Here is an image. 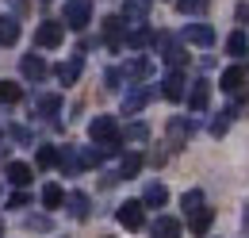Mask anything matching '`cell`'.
I'll use <instances>...</instances> for the list:
<instances>
[{"label":"cell","mask_w":249,"mask_h":238,"mask_svg":"<svg viewBox=\"0 0 249 238\" xmlns=\"http://www.w3.org/2000/svg\"><path fill=\"white\" fill-rule=\"evenodd\" d=\"M23 100V89L12 85V81H0V104H19Z\"/></svg>","instance_id":"obj_32"},{"label":"cell","mask_w":249,"mask_h":238,"mask_svg":"<svg viewBox=\"0 0 249 238\" xmlns=\"http://www.w3.org/2000/svg\"><path fill=\"white\" fill-rule=\"evenodd\" d=\"M150 27H134L130 35H126V46H134V50H142V46H150Z\"/></svg>","instance_id":"obj_33"},{"label":"cell","mask_w":249,"mask_h":238,"mask_svg":"<svg viewBox=\"0 0 249 238\" xmlns=\"http://www.w3.org/2000/svg\"><path fill=\"white\" fill-rule=\"evenodd\" d=\"M27 231H35V235H50V231H54V219H50V215H27Z\"/></svg>","instance_id":"obj_31"},{"label":"cell","mask_w":249,"mask_h":238,"mask_svg":"<svg viewBox=\"0 0 249 238\" xmlns=\"http://www.w3.org/2000/svg\"><path fill=\"white\" fill-rule=\"evenodd\" d=\"M154 100V89H146V85H138V89H130L123 96V116H134V112H142L146 104Z\"/></svg>","instance_id":"obj_8"},{"label":"cell","mask_w":249,"mask_h":238,"mask_svg":"<svg viewBox=\"0 0 249 238\" xmlns=\"http://www.w3.org/2000/svg\"><path fill=\"white\" fill-rule=\"evenodd\" d=\"M180 223L173 219V215H157L154 223H150V238H180Z\"/></svg>","instance_id":"obj_12"},{"label":"cell","mask_w":249,"mask_h":238,"mask_svg":"<svg viewBox=\"0 0 249 238\" xmlns=\"http://www.w3.org/2000/svg\"><path fill=\"white\" fill-rule=\"evenodd\" d=\"M180 204H184V211H188V215H192V211H199V208H203V192H199V188H188Z\"/></svg>","instance_id":"obj_34"},{"label":"cell","mask_w":249,"mask_h":238,"mask_svg":"<svg viewBox=\"0 0 249 238\" xmlns=\"http://www.w3.org/2000/svg\"><path fill=\"white\" fill-rule=\"evenodd\" d=\"M165 200H169V188H165V184H146V192H142V204H146V208H165Z\"/></svg>","instance_id":"obj_23"},{"label":"cell","mask_w":249,"mask_h":238,"mask_svg":"<svg viewBox=\"0 0 249 238\" xmlns=\"http://www.w3.org/2000/svg\"><path fill=\"white\" fill-rule=\"evenodd\" d=\"M42 204H46V208H62L65 204V188L62 184H42Z\"/></svg>","instance_id":"obj_28"},{"label":"cell","mask_w":249,"mask_h":238,"mask_svg":"<svg viewBox=\"0 0 249 238\" xmlns=\"http://www.w3.org/2000/svg\"><path fill=\"white\" fill-rule=\"evenodd\" d=\"M12 139H19V142H31V135H27L23 127H12Z\"/></svg>","instance_id":"obj_39"},{"label":"cell","mask_w":249,"mask_h":238,"mask_svg":"<svg viewBox=\"0 0 249 238\" xmlns=\"http://www.w3.org/2000/svg\"><path fill=\"white\" fill-rule=\"evenodd\" d=\"M16 42H19V20L0 16V46H16Z\"/></svg>","instance_id":"obj_20"},{"label":"cell","mask_w":249,"mask_h":238,"mask_svg":"<svg viewBox=\"0 0 249 238\" xmlns=\"http://www.w3.org/2000/svg\"><path fill=\"white\" fill-rule=\"evenodd\" d=\"M62 23L73 27V31H85L89 23H92V0H65Z\"/></svg>","instance_id":"obj_1"},{"label":"cell","mask_w":249,"mask_h":238,"mask_svg":"<svg viewBox=\"0 0 249 238\" xmlns=\"http://www.w3.org/2000/svg\"><path fill=\"white\" fill-rule=\"evenodd\" d=\"M246 73H242V69H238V65H230V69H222V81H218V85H222V92H230V96H234V92H242L246 89Z\"/></svg>","instance_id":"obj_19"},{"label":"cell","mask_w":249,"mask_h":238,"mask_svg":"<svg viewBox=\"0 0 249 238\" xmlns=\"http://www.w3.org/2000/svg\"><path fill=\"white\" fill-rule=\"evenodd\" d=\"M19 73L27 77V81H42L50 69H46V61H42V54H23V61H19Z\"/></svg>","instance_id":"obj_14"},{"label":"cell","mask_w":249,"mask_h":238,"mask_svg":"<svg viewBox=\"0 0 249 238\" xmlns=\"http://www.w3.org/2000/svg\"><path fill=\"white\" fill-rule=\"evenodd\" d=\"M238 116H242V100H238V104H230V108H222V112L211 119V135H215V139H222V135L230 131V123H234Z\"/></svg>","instance_id":"obj_11"},{"label":"cell","mask_w":249,"mask_h":238,"mask_svg":"<svg viewBox=\"0 0 249 238\" xmlns=\"http://www.w3.org/2000/svg\"><path fill=\"white\" fill-rule=\"evenodd\" d=\"M188 104H192V112H207V104H211V85H207L203 77L188 89Z\"/></svg>","instance_id":"obj_16"},{"label":"cell","mask_w":249,"mask_h":238,"mask_svg":"<svg viewBox=\"0 0 249 238\" xmlns=\"http://www.w3.org/2000/svg\"><path fill=\"white\" fill-rule=\"evenodd\" d=\"M115 219L123 223L126 231H142V227H146V204H142V200H123L119 211H115Z\"/></svg>","instance_id":"obj_4"},{"label":"cell","mask_w":249,"mask_h":238,"mask_svg":"<svg viewBox=\"0 0 249 238\" xmlns=\"http://www.w3.org/2000/svg\"><path fill=\"white\" fill-rule=\"evenodd\" d=\"M192 131H196V123L184 116H173L169 119V127H165V135H169V146H184L188 139H192Z\"/></svg>","instance_id":"obj_7"},{"label":"cell","mask_w":249,"mask_h":238,"mask_svg":"<svg viewBox=\"0 0 249 238\" xmlns=\"http://www.w3.org/2000/svg\"><path fill=\"white\" fill-rule=\"evenodd\" d=\"M35 165H38V169H50V165H58V146H46V142H42V146L35 150Z\"/></svg>","instance_id":"obj_29"},{"label":"cell","mask_w":249,"mask_h":238,"mask_svg":"<svg viewBox=\"0 0 249 238\" xmlns=\"http://www.w3.org/2000/svg\"><path fill=\"white\" fill-rule=\"evenodd\" d=\"M4 177L12 180L16 188H27V184H31V177H35V169L27 165V161H8V169H4Z\"/></svg>","instance_id":"obj_17"},{"label":"cell","mask_w":249,"mask_h":238,"mask_svg":"<svg viewBox=\"0 0 249 238\" xmlns=\"http://www.w3.org/2000/svg\"><path fill=\"white\" fill-rule=\"evenodd\" d=\"M81 69H85V58H73V61H62V65L54 69V77H58L62 85H73V81L81 77Z\"/></svg>","instance_id":"obj_21"},{"label":"cell","mask_w":249,"mask_h":238,"mask_svg":"<svg viewBox=\"0 0 249 238\" xmlns=\"http://www.w3.org/2000/svg\"><path fill=\"white\" fill-rule=\"evenodd\" d=\"M211 223H215V211H211V208H199V211H192V215H188V231H192L196 238L207 235V231H211Z\"/></svg>","instance_id":"obj_15"},{"label":"cell","mask_w":249,"mask_h":238,"mask_svg":"<svg viewBox=\"0 0 249 238\" xmlns=\"http://www.w3.org/2000/svg\"><path fill=\"white\" fill-rule=\"evenodd\" d=\"M177 12H184V16H199V12H207V0H177Z\"/></svg>","instance_id":"obj_35"},{"label":"cell","mask_w":249,"mask_h":238,"mask_svg":"<svg viewBox=\"0 0 249 238\" xmlns=\"http://www.w3.org/2000/svg\"><path fill=\"white\" fill-rule=\"evenodd\" d=\"M138 169H142V154H123V161H119L115 177H119V180H126V177H138Z\"/></svg>","instance_id":"obj_24"},{"label":"cell","mask_w":249,"mask_h":238,"mask_svg":"<svg viewBox=\"0 0 249 238\" xmlns=\"http://www.w3.org/2000/svg\"><path fill=\"white\" fill-rule=\"evenodd\" d=\"M65 39V23L62 20H42L38 31H35V42H38V50H58Z\"/></svg>","instance_id":"obj_2"},{"label":"cell","mask_w":249,"mask_h":238,"mask_svg":"<svg viewBox=\"0 0 249 238\" xmlns=\"http://www.w3.org/2000/svg\"><path fill=\"white\" fill-rule=\"evenodd\" d=\"M150 8H154V0H123V20L134 23V27H142L146 16H150Z\"/></svg>","instance_id":"obj_9"},{"label":"cell","mask_w":249,"mask_h":238,"mask_svg":"<svg viewBox=\"0 0 249 238\" xmlns=\"http://www.w3.org/2000/svg\"><path fill=\"white\" fill-rule=\"evenodd\" d=\"M157 50L165 54V61H169L173 69H180V65L188 61V50L177 42V39H173V35H169V31H161V35H157Z\"/></svg>","instance_id":"obj_5"},{"label":"cell","mask_w":249,"mask_h":238,"mask_svg":"<svg viewBox=\"0 0 249 238\" xmlns=\"http://www.w3.org/2000/svg\"><path fill=\"white\" fill-rule=\"evenodd\" d=\"M234 20H238V23H249V4H246V0L234 8Z\"/></svg>","instance_id":"obj_38"},{"label":"cell","mask_w":249,"mask_h":238,"mask_svg":"<svg viewBox=\"0 0 249 238\" xmlns=\"http://www.w3.org/2000/svg\"><path fill=\"white\" fill-rule=\"evenodd\" d=\"M27 204H31V196H27L23 188H16V192L8 196V208H27Z\"/></svg>","instance_id":"obj_37"},{"label":"cell","mask_w":249,"mask_h":238,"mask_svg":"<svg viewBox=\"0 0 249 238\" xmlns=\"http://www.w3.org/2000/svg\"><path fill=\"white\" fill-rule=\"evenodd\" d=\"M119 139H123V142H130V146H142V142L150 139V127H146V123H130Z\"/></svg>","instance_id":"obj_27"},{"label":"cell","mask_w":249,"mask_h":238,"mask_svg":"<svg viewBox=\"0 0 249 238\" xmlns=\"http://www.w3.org/2000/svg\"><path fill=\"white\" fill-rule=\"evenodd\" d=\"M77 158H81V165H85V169H96L107 154H104V146H96V142H92V146H81V150H77Z\"/></svg>","instance_id":"obj_26"},{"label":"cell","mask_w":249,"mask_h":238,"mask_svg":"<svg viewBox=\"0 0 249 238\" xmlns=\"http://www.w3.org/2000/svg\"><path fill=\"white\" fill-rule=\"evenodd\" d=\"M89 135H92L96 146H107V142H123L119 139V127H115V116H96L89 123Z\"/></svg>","instance_id":"obj_3"},{"label":"cell","mask_w":249,"mask_h":238,"mask_svg":"<svg viewBox=\"0 0 249 238\" xmlns=\"http://www.w3.org/2000/svg\"><path fill=\"white\" fill-rule=\"evenodd\" d=\"M58 165H62V173H81L85 169L81 158H77V150H58Z\"/></svg>","instance_id":"obj_30"},{"label":"cell","mask_w":249,"mask_h":238,"mask_svg":"<svg viewBox=\"0 0 249 238\" xmlns=\"http://www.w3.org/2000/svg\"><path fill=\"white\" fill-rule=\"evenodd\" d=\"M104 85L107 89H123V69H107L104 73Z\"/></svg>","instance_id":"obj_36"},{"label":"cell","mask_w":249,"mask_h":238,"mask_svg":"<svg viewBox=\"0 0 249 238\" xmlns=\"http://www.w3.org/2000/svg\"><path fill=\"white\" fill-rule=\"evenodd\" d=\"M161 96L165 100H173V104H180V100H188V81L180 69H169L165 73V81H161Z\"/></svg>","instance_id":"obj_6"},{"label":"cell","mask_w":249,"mask_h":238,"mask_svg":"<svg viewBox=\"0 0 249 238\" xmlns=\"http://www.w3.org/2000/svg\"><path fill=\"white\" fill-rule=\"evenodd\" d=\"M65 208H69L73 219H89V208H92V204H89L85 192H69V196H65Z\"/></svg>","instance_id":"obj_22"},{"label":"cell","mask_w":249,"mask_h":238,"mask_svg":"<svg viewBox=\"0 0 249 238\" xmlns=\"http://www.w3.org/2000/svg\"><path fill=\"white\" fill-rule=\"evenodd\" d=\"M123 77H126V81H138V85L150 81V77H154V61H150V58H130L123 65Z\"/></svg>","instance_id":"obj_10"},{"label":"cell","mask_w":249,"mask_h":238,"mask_svg":"<svg viewBox=\"0 0 249 238\" xmlns=\"http://www.w3.org/2000/svg\"><path fill=\"white\" fill-rule=\"evenodd\" d=\"M184 42H192V46H211V42H215L211 23H188L184 27Z\"/></svg>","instance_id":"obj_13"},{"label":"cell","mask_w":249,"mask_h":238,"mask_svg":"<svg viewBox=\"0 0 249 238\" xmlns=\"http://www.w3.org/2000/svg\"><path fill=\"white\" fill-rule=\"evenodd\" d=\"M35 112L46 119H58V112H62V96L58 92H42L38 100H35Z\"/></svg>","instance_id":"obj_18"},{"label":"cell","mask_w":249,"mask_h":238,"mask_svg":"<svg viewBox=\"0 0 249 238\" xmlns=\"http://www.w3.org/2000/svg\"><path fill=\"white\" fill-rule=\"evenodd\" d=\"M226 54H230V58H246V54H249V39H246V31H234V35L226 39Z\"/></svg>","instance_id":"obj_25"}]
</instances>
